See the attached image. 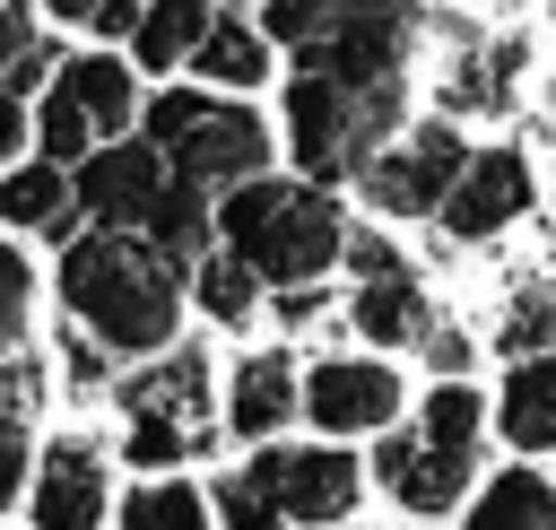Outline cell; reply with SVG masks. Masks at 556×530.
Listing matches in <instances>:
<instances>
[{"mask_svg":"<svg viewBox=\"0 0 556 530\" xmlns=\"http://www.w3.org/2000/svg\"><path fill=\"white\" fill-rule=\"evenodd\" d=\"M287 122V156L313 182H356V165L408 122V78H330V70H295L278 96Z\"/></svg>","mask_w":556,"mask_h":530,"instance_id":"3","label":"cell"},{"mask_svg":"<svg viewBox=\"0 0 556 530\" xmlns=\"http://www.w3.org/2000/svg\"><path fill=\"white\" fill-rule=\"evenodd\" d=\"M113 504V478H104V452L87 434H61L43 460H35V530H96Z\"/></svg>","mask_w":556,"mask_h":530,"instance_id":"12","label":"cell"},{"mask_svg":"<svg viewBox=\"0 0 556 530\" xmlns=\"http://www.w3.org/2000/svg\"><path fill=\"white\" fill-rule=\"evenodd\" d=\"M17 139H26V113H17V96L0 87V156H17Z\"/></svg>","mask_w":556,"mask_h":530,"instance_id":"37","label":"cell"},{"mask_svg":"<svg viewBox=\"0 0 556 530\" xmlns=\"http://www.w3.org/2000/svg\"><path fill=\"white\" fill-rule=\"evenodd\" d=\"M148 139L165 148V165L182 182H208V191L269 174V122L235 96H208V87H165L148 104Z\"/></svg>","mask_w":556,"mask_h":530,"instance_id":"5","label":"cell"},{"mask_svg":"<svg viewBox=\"0 0 556 530\" xmlns=\"http://www.w3.org/2000/svg\"><path fill=\"white\" fill-rule=\"evenodd\" d=\"M547 130H556V70H547Z\"/></svg>","mask_w":556,"mask_h":530,"instance_id":"40","label":"cell"},{"mask_svg":"<svg viewBox=\"0 0 556 530\" xmlns=\"http://www.w3.org/2000/svg\"><path fill=\"white\" fill-rule=\"evenodd\" d=\"M391 269H408V252H400L391 235L356 226V235H348V278H391Z\"/></svg>","mask_w":556,"mask_h":530,"instance_id":"30","label":"cell"},{"mask_svg":"<svg viewBox=\"0 0 556 530\" xmlns=\"http://www.w3.org/2000/svg\"><path fill=\"white\" fill-rule=\"evenodd\" d=\"M52 87H70V96H78V113L96 122V139H122V130H130V113H139V78H130L113 52H78V61H61V70H52Z\"/></svg>","mask_w":556,"mask_h":530,"instance_id":"21","label":"cell"},{"mask_svg":"<svg viewBox=\"0 0 556 530\" xmlns=\"http://www.w3.org/2000/svg\"><path fill=\"white\" fill-rule=\"evenodd\" d=\"M139 9H148V0H104L87 26H96V35H139Z\"/></svg>","mask_w":556,"mask_h":530,"instance_id":"36","label":"cell"},{"mask_svg":"<svg viewBox=\"0 0 556 530\" xmlns=\"http://www.w3.org/2000/svg\"><path fill=\"white\" fill-rule=\"evenodd\" d=\"M43 70H52V52H43V43H26V52H17V70H9V87H35Z\"/></svg>","mask_w":556,"mask_h":530,"instance_id":"38","label":"cell"},{"mask_svg":"<svg viewBox=\"0 0 556 530\" xmlns=\"http://www.w3.org/2000/svg\"><path fill=\"white\" fill-rule=\"evenodd\" d=\"M408 408V374L382 356V348H339V356H313L304 365V417L313 434H391Z\"/></svg>","mask_w":556,"mask_h":530,"instance_id":"7","label":"cell"},{"mask_svg":"<svg viewBox=\"0 0 556 530\" xmlns=\"http://www.w3.org/2000/svg\"><path fill=\"white\" fill-rule=\"evenodd\" d=\"M478 452H452V443H434L417 417L408 426H391V434H374V487H382V504H400L408 521H443L452 504H469L478 495Z\"/></svg>","mask_w":556,"mask_h":530,"instance_id":"9","label":"cell"},{"mask_svg":"<svg viewBox=\"0 0 556 530\" xmlns=\"http://www.w3.org/2000/svg\"><path fill=\"white\" fill-rule=\"evenodd\" d=\"M70 209H78V182H70V165H17V174H0V226H35V235H61L70 243Z\"/></svg>","mask_w":556,"mask_h":530,"instance_id":"22","label":"cell"},{"mask_svg":"<svg viewBox=\"0 0 556 530\" xmlns=\"http://www.w3.org/2000/svg\"><path fill=\"white\" fill-rule=\"evenodd\" d=\"M43 9H52V17H70V26H87V17L104 9V0H43Z\"/></svg>","mask_w":556,"mask_h":530,"instance_id":"39","label":"cell"},{"mask_svg":"<svg viewBox=\"0 0 556 530\" xmlns=\"http://www.w3.org/2000/svg\"><path fill=\"white\" fill-rule=\"evenodd\" d=\"M208 504H217V530H287L278 495H269L252 469H226V478L208 487Z\"/></svg>","mask_w":556,"mask_h":530,"instance_id":"28","label":"cell"},{"mask_svg":"<svg viewBox=\"0 0 556 530\" xmlns=\"http://www.w3.org/2000/svg\"><path fill=\"white\" fill-rule=\"evenodd\" d=\"M261 26L278 52H295V70L408 78V43L426 26V0H269Z\"/></svg>","mask_w":556,"mask_h":530,"instance_id":"4","label":"cell"},{"mask_svg":"<svg viewBox=\"0 0 556 530\" xmlns=\"http://www.w3.org/2000/svg\"><path fill=\"white\" fill-rule=\"evenodd\" d=\"M530 209H539V165H530L513 139H486V148H469V165H460L452 200L434 209V235H443V243H460V252H478V243L513 235Z\"/></svg>","mask_w":556,"mask_h":530,"instance_id":"8","label":"cell"},{"mask_svg":"<svg viewBox=\"0 0 556 530\" xmlns=\"http://www.w3.org/2000/svg\"><path fill=\"white\" fill-rule=\"evenodd\" d=\"M304 417V365L287 348H261V356H235L226 374V426L243 443H278V426Z\"/></svg>","mask_w":556,"mask_h":530,"instance_id":"13","label":"cell"},{"mask_svg":"<svg viewBox=\"0 0 556 530\" xmlns=\"http://www.w3.org/2000/svg\"><path fill=\"white\" fill-rule=\"evenodd\" d=\"M35 139H43V156H52V165H78V156H96V122L78 113V96H70V87H43Z\"/></svg>","mask_w":556,"mask_h":530,"instance_id":"27","label":"cell"},{"mask_svg":"<svg viewBox=\"0 0 556 530\" xmlns=\"http://www.w3.org/2000/svg\"><path fill=\"white\" fill-rule=\"evenodd\" d=\"M139 235L165 252V261H200L208 252V235H217V191L208 182H182V174H165V191H156V209L139 217Z\"/></svg>","mask_w":556,"mask_h":530,"instance_id":"19","label":"cell"},{"mask_svg":"<svg viewBox=\"0 0 556 530\" xmlns=\"http://www.w3.org/2000/svg\"><path fill=\"white\" fill-rule=\"evenodd\" d=\"M417 530H443V521H417Z\"/></svg>","mask_w":556,"mask_h":530,"instance_id":"41","label":"cell"},{"mask_svg":"<svg viewBox=\"0 0 556 530\" xmlns=\"http://www.w3.org/2000/svg\"><path fill=\"white\" fill-rule=\"evenodd\" d=\"M26 487H35V469H26V434L0 417V504H17Z\"/></svg>","mask_w":556,"mask_h":530,"instance_id":"34","label":"cell"},{"mask_svg":"<svg viewBox=\"0 0 556 530\" xmlns=\"http://www.w3.org/2000/svg\"><path fill=\"white\" fill-rule=\"evenodd\" d=\"M130 408L174 417V426L200 434V452H208V356H200V348H174L165 365L130 374V382H122V417H130Z\"/></svg>","mask_w":556,"mask_h":530,"instance_id":"17","label":"cell"},{"mask_svg":"<svg viewBox=\"0 0 556 530\" xmlns=\"http://www.w3.org/2000/svg\"><path fill=\"white\" fill-rule=\"evenodd\" d=\"M165 148L156 139H104L96 156H78V217H96V226H139L148 209H156V191H165Z\"/></svg>","mask_w":556,"mask_h":530,"instance_id":"11","label":"cell"},{"mask_svg":"<svg viewBox=\"0 0 556 530\" xmlns=\"http://www.w3.org/2000/svg\"><path fill=\"white\" fill-rule=\"evenodd\" d=\"M26 43H35V17H26V9H9V0H0V78H9V70H17V52H26Z\"/></svg>","mask_w":556,"mask_h":530,"instance_id":"35","label":"cell"},{"mask_svg":"<svg viewBox=\"0 0 556 530\" xmlns=\"http://www.w3.org/2000/svg\"><path fill=\"white\" fill-rule=\"evenodd\" d=\"M434 321H443V313H434V295H426L417 269H391V278H356V287H348V330H356L365 348H382V356L426 348Z\"/></svg>","mask_w":556,"mask_h":530,"instance_id":"14","label":"cell"},{"mask_svg":"<svg viewBox=\"0 0 556 530\" xmlns=\"http://www.w3.org/2000/svg\"><path fill=\"white\" fill-rule=\"evenodd\" d=\"M417 426L434 443H452V452H486L495 443V391H478L469 374H434L417 391Z\"/></svg>","mask_w":556,"mask_h":530,"instance_id":"20","label":"cell"},{"mask_svg":"<svg viewBox=\"0 0 556 530\" xmlns=\"http://www.w3.org/2000/svg\"><path fill=\"white\" fill-rule=\"evenodd\" d=\"M261 287H269V278H261L243 252H226V243L191 261V295H200V313H208V321H226V330H243V321L261 313Z\"/></svg>","mask_w":556,"mask_h":530,"instance_id":"24","label":"cell"},{"mask_svg":"<svg viewBox=\"0 0 556 530\" xmlns=\"http://www.w3.org/2000/svg\"><path fill=\"white\" fill-rule=\"evenodd\" d=\"M486 348H495V365H521V356H556V278L504 287V304H495V321H486Z\"/></svg>","mask_w":556,"mask_h":530,"instance_id":"23","label":"cell"},{"mask_svg":"<svg viewBox=\"0 0 556 530\" xmlns=\"http://www.w3.org/2000/svg\"><path fill=\"white\" fill-rule=\"evenodd\" d=\"M495 443L513 460L556 452V356H521L495 374Z\"/></svg>","mask_w":556,"mask_h":530,"instance_id":"15","label":"cell"},{"mask_svg":"<svg viewBox=\"0 0 556 530\" xmlns=\"http://www.w3.org/2000/svg\"><path fill=\"white\" fill-rule=\"evenodd\" d=\"M35 400H43V374L35 365H0V417L17 426V417H35Z\"/></svg>","mask_w":556,"mask_h":530,"instance_id":"33","label":"cell"},{"mask_svg":"<svg viewBox=\"0 0 556 530\" xmlns=\"http://www.w3.org/2000/svg\"><path fill=\"white\" fill-rule=\"evenodd\" d=\"M417 356H426V365H434V374H469V330H460V321H434V330H426V348H417Z\"/></svg>","mask_w":556,"mask_h":530,"instance_id":"32","label":"cell"},{"mask_svg":"<svg viewBox=\"0 0 556 530\" xmlns=\"http://www.w3.org/2000/svg\"><path fill=\"white\" fill-rule=\"evenodd\" d=\"M113 530H217V504H208L200 487H182V478H148V487L113 513Z\"/></svg>","mask_w":556,"mask_h":530,"instance_id":"26","label":"cell"},{"mask_svg":"<svg viewBox=\"0 0 556 530\" xmlns=\"http://www.w3.org/2000/svg\"><path fill=\"white\" fill-rule=\"evenodd\" d=\"M217 235L226 252H243L269 287H313L348 261V209L330 182L313 174H252L235 191H217Z\"/></svg>","mask_w":556,"mask_h":530,"instance_id":"2","label":"cell"},{"mask_svg":"<svg viewBox=\"0 0 556 530\" xmlns=\"http://www.w3.org/2000/svg\"><path fill=\"white\" fill-rule=\"evenodd\" d=\"M460 530H556V469H539V460L486 469L478 495L460 504Z\"/></svg>","mask_w":556,"mask_h":530,"instance_id":"16","label":"cell"},{"mask_svg":"<svg viewBox=\"0 0 556 530\" xmlns=\"http://www.w3.org/2000/svg\"><path fill=\"white\" fill-rule=\"evenodd\" d=\"M269 61H278V43H269V26L252 9H217L200 52H191L200 87H269Z\"/></svg>","mask_w":556,"mask_h":530,"instance_id":"18","label":"cell"},{"mask_svg":"<svg viewBox=\"0 0 556 530\" xmlns=\"http://www.w3.org/2000/svg\"><path fill=\"white\" fill-rule=\"evenodd\" d=\"M339 530H348V521H339Z\"/></svg>","mask_w":556,"mask_h":530,"instance_id":"42","label":"cell"},{"mask_svg":"<svg viewBox=\"0 0 556 530\" xmlns=\"http://www.w3.org/2000/svg\"><path fill=\"white\" fill-rule=\"evenodd\" d=\"M61 304L78 313V330H96L113 356H148L174 348L182 321V261H165L139 226H96L61 252Z\"/></svg>","mask_w":556,"mask_h":530,"instance_id":"1","label":"cell"},{"mask_svg":"<svg viewBox=\"0 0 556 530\" xmlns=\"http://www.w3.org/2000/svg\"><path fill=\"white\" fill-rule=\"evenodd\" d=\"M208 17H217L208 0H148V9H139V35H130V43H139V70H182V61L200 52Z\"/></svg>","mask_w":556,"mask_h":530,"instance_id":"25","label":"cell"},{"mask_svg":"<svg viewBox=\"0 0 556 530\" xmlns=\"http://www.w3.org/2000/svg\"><path fill=\"white\" fill-rule=\"evenodd\" d=\"M122 452H130V469H174V460H191V452H200V434H182L174 417H148V408H130V426H122Z\"/></svg>","mask_w":556,"mask_h":530,"instance_id":"29","label":"cell"},{"mask_svg":"<svg viewBox=\"0 0 556 530\" xmlns=\"http://www.w3.org/2000/svg\"><path fill=\"white\" fill-rule=\"evenodd\" d=\"M26 330V261L17 252H0V348Z\"/></svg>","mask_w":556,"mask_h":530,"instance_id":"31","label":"cell"},{"mask_svg":"<svg viewBox=\"0 0 556 530\" xmlns=\"http://www.w3.org/2000/svg\"><path fill=\"white\" fill-rule=\"evenodd\" d=\"M460 165H469L460 113H408V122H400V130H391L365 165H356V200H365L374 217L417 226V217H434V209L452 200Z\"/></svg>","mask_w":556,"mask_h":530,"instance_id":"6","label":"cell"},{"mask_svg":"<svg viewBox=\"0 0 556 530\" xmlns=\"http://www.w3.org/2000/svg\"><path fill=\"white\" fill-rule=\"evenodd\" d=\"M243 469H252V478L278 495V513L304 521V530H339V521L365 504V469H356L348 443H261Z\"/></svg>","mask_w":556,"mask_h":530,"instance_id":"10","label":"cell"}]
</instances>
